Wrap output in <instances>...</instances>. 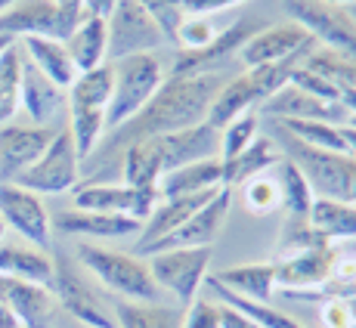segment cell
I'll return each instance as SVG.
<instances>
[{"mask_svg": "<svg viewBox=\"0 0 356 328\" xmlns=\"http://www.w3.org/2000/svg\"><path fill=\"white\" fill-rule=\"evenodd\" d=\"M257 112H248V115H242V118H236V121H229L227 127L220 131V161L223 164H229V161H236L238 155L245 152V149L254 142V136H257Z\"/></svg>", "mask_w": 356, "mask_h": 328, "instance_id": "cell-40", "label": "cell"}, {"mask_svg": "<svg viewBox=\"0 0 356 328\" xmlns=\"http://www.w3.org/2000/svg\"><path fill=\"white\" fill-rule=\"evenodd\" d=\"M242 204L254 217H266L282 208V195H279V183L273 177V170L270 174H257L242 183Z\"/></svg>", "mask_w": 356, "mask_h": 328, "instance_id": "cell-38", "label": "cell"}, {"mask_svg": "<svg viewBox=\"0 0 356 328\" xmlns=\"http://www.w3.org/2000/svg\"><path fill=\"white\" fill-rule=\"evenodd\" d=\"M273 177L279 183V195H282V208L291 214V220H307L313 208V189L307 183V177L300 174V167L282 155V161L273 167Z\"/></svg>", "mask_w": 356, "mask_h": 328, "instance_id": "cell-33", "label": "cell"}, {"mask_svg": "<svg viewBox=\"0 0 356 328\" xmlns=\"http://www.w3.org/2000/svg\"><path fill=\"white\" fill-rule=\"evenodd\" d=\"M53 136H56V127H38V124L0 127V183H16V177L25 174L44 155V149L53 142Z\"/></svg>", "mask_w": 356, "mask_h": 328, "instance_id": "cell-17", "label": "cell"}, {"mask_svg": "<svg viewBox=\"0 0 356 328\" xmlns=\"http://www.w3.org/2000/svg\"><path fill=\"white\" fill-rule=\"evenodd\" d=\"M316 44L298 22H282V25H270V28H257L238 50L245 68H257L266 63H279V59H289L291 53L304 50V47Z\"/></svg>", "mask_w": 356, "mask_h": 328, "instance_id": "cell-19", "label": "cell"}, {"mask_svg": "<svg viewBox=\"0 0 356 328\" xmlns=\"http://www.w3.org/2000/svg\"><path fill=\"white\" fill-rule=\"evenodd\" d=\"M325 3H334V6H350V3H356V0H325Z\"/></svg>", "mask_w": 356, "mask_h": 328, "instance_id": "cell-52", "label": "cell"}, {"mask_svg": "<svg viewBox=\"0 0 356 328\" xmlns=\"http://www.w3.org/2000/svg\"><path fill=\"white\" fill-rule=\"evenodd\" d=\"M50 291L56 297V306H63L72 319H78L87 328H118L115 313L106 306L99 291L93 288L90 276L81 270L78 261L59 254L53 257V282Z\"/></svg>", "mask_w": 356, "mask_h": 328, "instance_id": "cell-5", "label": "cell"}, {"mask_svg": "<svg viewBox=\"0 0 356 328\" xmlns=\"http://www.w3.org/2000/svg\"><path fill=\"white\" fill-rule=\"evenodd\" d=\"M146 261L159 291L174 295L177 304L186 310L198 297L204 279H208L214 248H170V251H159V254H149Z\"/></svg>", "mask_w": 356, "mask_h": 328, "instance_id": "cell-8", "label": "cell"}, {"mask_svg": "<svg viewBox=\"0 0 356 328\" xmlns=\"http://www.w3.org/2000/svg\"><path fill=\"white\" fill-rule=\"evenodd\" d=\"M106 63H118V59L140 56V53H159L168 44L164 31L136 0H118L112 6V13L106 16Z\"/></svg>", "mask_w": 356, "mask_h": 328, "instance_id": "cell-9", "label": "cell"}, {"mask_svg": "<svg viewBox=\"0 0 356 328\" xmlns=\"http://www.w3.org/2000/svg\"><path fill=\"white\" fill-rule=\"evenodd\" d=\"M118 328H183V306H164L159 300H115Z\"/></svg>", "mask_w": 356, "mask_h": 328, "instance_id": "cell-31", "label": "cell"}, {"mask_svg": "<svg viewBox=\"0 0 356 328\" xmlns=\"http://www.w3.org/2000/svg\"><path fill=\"white\" fill-rule=\"evenodd\" d=\"M136 3H140L143 10H146L149 16L155 19V25H159V28L164 31L168 44H174L177 28H180L183 19H186V10H183V0H136Z\"/></svg>", "mask_w": 356, "mask_h": 328, "instance_id": "cell-41", "label": "cell"}, {"mask_svg": "<svg viewBox=\"0 0 356 328\" xmlns=\"http://www.w3.org/2000/svg\"><path fill=\"white\" fill-rule=\"evenodd\" d=\"M65 50L72 56L74 68L81 72H90V68L106 65V50H108V34H106V19L102 16H87L78 22V28L68 34Z\"/></svg>", "mask_w": 356, "mask_h": 328, "instance_id": "cell-28", "label": "cell"}, {"mask_svg": "<svg viewBox=\"0 0 356 328\" xmlns=\"http://www.w3.org/2000/svg\"><path fill=\"white\" fill-rule=\"evenodd\" d=\"M347 304H350V313H353V319H356V297H347Z\"/></svg>", "mask_w": 356, "mask_h": 328, "instance_id": "cell-54", "label": "cell"}, {"mask_svg": "<svg viewBox=\"0 0 356 328\" xmlns=\"http://www.w3.org/2000/svg\"><path fill=\"white\" fill-rule=\"evenodd\" d=\"M341 136H344V142H347V152L356 158V127L350 124H341Z\"/></svg>", "mask_w": 356, "mask_h": 328, "instance_id": "cell-49", "label": "cell"}, {"mask_svg": "<svg viewBox=\"0 0 356 328\" xmlns=\"http://www.w3.org/2000/svg\"><path fill=\"white\" fill-rule=\"evenodd\" d=\"M353 328H356V325H353Z\"/></svg>", "mask_w": 356, "mask_h": 328, "instance_id": "cell-58", "label": "cell"}, {"mask_svg": "<svg viewBox=\"0 0 356 328\" xmlns=\"http://www.w3.org/2000/svg\"><path fill=\"white\" fill-rule=\"evenodd\" d=\"M19 108H25L31 118V124L38 127H53V121L59 118V112L68 108V93L63 87H56L50 78L34 68L29 59L22 65V97H19Z\"/></svg>", "mask_w": 356, "mask_h": 328, "instance_id": "cell-21", "label": "cell"}, {"mask_svg": "<svg viewBox=\"0 0 356 328\" xmlns=\"http://www.w3.org/2000/svg\"><path fill=\"white\" fill-rule=\"evenodd\" d=\"M279 161H282V149H279V142L273 140V136H260L257 133L254 142H251V146L245 149L236 161L223 164V186H229V189L242 186V183L251 180V177L270 174Z\"/></svg>", "mask_w": 356, "mask_h": 328, "instance_id": "cell-29", "label": "cell"}, {"mask_svg": "<svg viewBox=\"0 0 356 328\" xmlns=\"http://www.w3.org/2000/svg\"><path fill=\"white\" fill-rule=\"evenodd\" d=\"M344 10H347V13H350V16H353V19H356V3H350V6H344Z\"/></svg>", "mask_w": 356, "mask_h": 328, "instance_id": "cell-55", "label": "cell"}, {"mask_svg": "<svg viewBox=\"0 0 356 328\" xmlns=\"http://www.w3.org/2000/svg\"><path fill=\"white\" fill-rule=\"evenodd\" d=\"M0 304L19 319L22 328H47L56 313V297L50 288L10 276H0Z\"/></svg>", "mask_w": 356, "mask_h": 328, "instance_id": "cell-20", "label": "cell"}, {"mask_svg": "<svg viewBox=\"0 0 356 328\" xmlns=\"http://www.w3.org/2000/svg\"><path fill=\"white\" fill-rule=\"evenodd\" d=\"M347 124H350V127H356V115H353V118H350V121H347Z\"/></svg>", "mask_w": 356, "mask_h": 328, "instance_id": "cell-57", "label": "cell"}, {"mask_svg": "<svg viewBox=\"0 0 356 328\" xmlns=\"http://www.w3.org/2000/svg\"><path fill=\"white\" fill-rule=\"evenodd\" d=\"M0 220H3V227L16 229L34 248H50L53 220L40 195L16 186V183H0Z\"/></svg>", "mask_w": 356, "mask_h": 328, "instance_id": "cell-16", "label": "cell"}, {"mask_svg": "<svg viewBox=\"0 0 356 328\" xmlns=\"http://www.w3.org/2000/svg\"><path fill=\"white\" fill-rule=\"evenodd\" d=\"M223 186V161L204 158L183 164L159 180V198H177V195H195V192H214Z\"/></svg>", "mask_w": 356, "mask_h": 328, "instance_id": "cell-24", "label": "cell"}, {"mask_svg": "<svg viewBox=\"0 0 356 328\" xmlns=\"http://www.w3.org/2000/svg\"><path fill=\"white\" fill-rule=\"evenodd\" d=\"M217 304H220V300H217ZM220 328H260V325L251 322V319L245 316L242 310H236V306L220 304Z\"/></svg>", "mask_w": 356, "mask_h": 328, "instance_id": "cell-47", "label": "cell"}, {"mask_svg": "<svg viewBox=\"0 0 356 328\" xmlns=\"http://www.w3.org/2000/svg\"><path fill=\"white\" fill-rule=\"evenodd\" d=\"M229 74L208 72V74H186V78H164L152 99L140 108L130 121L108 131L93 149V155L81 164V183H108L112 170L118 167V158L127 146L143 140H152L161 133L186 131V127L204 124L208 106L214 93L223 87Z\"/></svg>", "mask_w": 356, "mask_h": 328, "instance_id": "cell-1", "label": "cell"}, {"mask_svg": "<svg viewBox=\"0 0 356 328\" xmlns=\"http://www.w3.org/2000/svg\"><path fill=\"white\" fill-rule=\"evenodd\" d=\"M6 44H13V40H10V38H0V50H3Z\"/></svg>", "mask_w": 356, "mask_h": 328, "instance_id": "cell-56", "label": "cell"}, {"mask_svg": "<svg viewBox=\"0 0 356 328\" xmlns=\"http://www.w3.org/2000/svg\"><path fill=\"white\" fill-rule=\"evenodd\" d=\"M0 276L22 279L50 288L53 282V257L47 251L34 248V245H13L0 242Z\"/></svg>", "mask_w": 356, "mask_h": 328, "instance_id": "cell-27", "label": "cell"}, {"mask_svg": "<svg viewBox=\"0 0 356 328\" xmlns=\"http://www.w3.org/2000/svg\"><path fill=\"white\" fill-rule=\"evenodd\" d=\"M304 65L310 68V72H316V74H323V78L334 81L338 87H350V90H356V63L353 59H347V56H341V53H332V50L316 47V50L304 59Z\"/></svg>", "mask_w": 356, "mask_h": 328, "instance_id": "cell-39", "label": "cell"}, {"mask_svg": "<svg viewBox=\"0 0 356 328\" xmlns=\"http://www.w3.org/2000/svg\"><path fill=\"white\" fill-rule=\"evenodd\" d=\"M260 108H264V115L270 121H285V118H291V121H325V124H338V127L350 121V115H347V108L341 106V102L316 99V97H310L307 90H300V87H294V84L279 87L270 99L260 102Z\"/></svg>", "mask_w": 356, "mask_h": 328, "instance_id": "cell-18", "label": "cell"}, {"mask_svg": "<svg viewBox=\"0 0 356 328\" xmlns=\"http://www.w3.org/2000/svg\"><path fill=\"white\" fill-rule=\"evenodd\" d=\"M81 19L84 16L65 13L56 0H16L6 13H0V38H53L65 44Z\"/></svg>", "mask_w": 356, "mask_h": 328, "instance_id": "cell-11", "label": "cell"}, {"mask_svg": "<svg viewBox=\"0 0 356 328\" xmlns=\"http://www.w3.org/2000/svg\"><path fill=\"white\" fill-rule=\"evenodd\" d=\"M74 208L78 211H93V214H121L134 217V220L146 223L152 211L159 208V189H134L124 183H78L72 192Z\"/></svg>", "mask_w": 356, "mask_h": 328, "instance_id": "cell-12", "label": "cell"}, {"mask_svg": "<svg viewBox=\"0 0 356 328\" xmlns=\"http://www.w3.org/2000/svg\"><path fill=\"white\" fill-rule=\"evenodd\" d=\"M81 183V158L68 127L56 131L53 142L44 149L38 161L31 164L25 174L16 177V186L29 189L34 195H63L74 192Z\"/></svg>", "mask_w": 356, "mask_h": 328, "instance_id": "cell-10", "label": "cell"}, {"mask_svg": "<svg viewBox=\"0 0 356 328\" xmlns=\"http://www.w3.org/2000/svg\"><path fill=\"white\" fill-rule=\"evenodd\" d=\"M108 65H112V99L106 106V133L134 118L168 78L161 53H140Z\"/></svg>", "mask_w": 356, "mask_h": 328, "instance_id": "cell-4", "label": "cell"}, {"mask_svg": "<svg viewBox=\"0 0 356 328\" xmlns=\"http://www.w3.org/2000/svg\"><path fill=\"white\" fill-rule=\"evenodd\" d=\"M238 3H248V0H183V10L186 16H211V13L232 10Z\"/></svg>", "mask_w": 356, "mask_h": 328, "instance_id": "cell-46", "label": "cell"}, {"mask_svg": "<svg viewBox=\"0 0 356 328\" xmlns=\"http://www.w3.org/2000/svg\"><path fill=\"white\" fill-rule=\"evenodd\" d=\"M143 142H146L149 152H152L159 177L183 167V164L220 158V131L211 124H195V127H186V131L161 133V136H152V140H143Z\"/></svg>", "mask_w": 356, "mask_h": 328, "instance_id": "cell-13", "label": "cell"}, {"mask_svg": "<svg viewBox=\"0 0 356 328\" xmlns=\"http://www.w3.org/2000/svg\"><path fill=\"white\" fill-rule=\"evenodd\" d=\"M214 38H217V28L208 16H186L183 25L177 28L174 47L177 50H202V47H208Z\"/></svg>", "mask_w": 356, "mask_h": 328, "instance_id": "cell-42", "label": "cell"}, {"mask_svg": "<svg viewBox=\"0 0 356 328\" xmlns=\"http://www.w3.org/2000/svg\"><path fill=\"white\" fill-rule=\"evenodd\" d=\"M115 3H118V0H84V13L87 16H102L106 19L108 13H112Z\"/></svg>", "mask_w": 356, "mask_h": 328, "instance_id": "cell-48", "label": "cell"}, {"mask_svg": "<svg viewBox=\"0 0 356 328\" xmlns=\"http://www.w3.org/2000/svg\"><path fill=\"white\" fill-rule=\"evenodd\" d=\"M74 261L81 263L84 272H90V279H97L102 288L118 295V300H146V304H152L161 295L152 272H149V261L140 254H124V251L81 242L78 251H74Z\"/></svg>", "mask_w": 356, "mask_h": 328, "instance_id": "cell-3", "label": "cell"}, {"mask_svg": "<svg viewBox=\"0 0 356 328\" xmlns=\"http://www.w3.org/2000/svg\"><path fill=\"white\" fill-rule=\"evenodd\" d=\"M260 102L264 99H260V93H257L254 81L248 78V72L232 74V78L223 81L220 90L214 93V99H211V106H208V118H204V124L223 131L229 121L254 112V106H260Z\"/></svg>", "mask_w": 356, "mask_h": 328, "instance_id": "cell-23", "label": "cell"}, {"mask_svg": "<svg viewBox=\"0 0 356 328\" xmlns=\"http://www.w3.org/2000/svg\"><path fill=\"white\" fill-rule=\"evenodd\" d=\"M260 28L254 19H242L232 22L223 31H217V38L202 50H177L174 63L168 65V78H186V74H208V72H223V65L232 56H238L242 44Z\"/></svg>", "mask_w": 356, "mask_h": 328, "instance_id": "cell-15", "label": "cell"}, {"mask_svg": "<svg viewBox=\"0 0 356 328\" xmlns=\"http://www.w3.org/2000/svg\"><path fill=\"white\" fill-rule=\"evenodd\" d=\"M338 257V242H313L307 248H298L291 254L273 261L276 263L279 291L291 300H316L323 285L332 279Z\"/></svg>", "mask_w": 356, "mask_h": 328, "instance_id": "cell-6", "label": "cell"}, {"mask_svg": "<svg viewBox=\"0 0 356 328\" xmlns=\"http://www.w3.org/2000/svg\"><path fill=\"white\" fill-rule=\"evenodd\" d=\"M279 131H285L294 140L307 142L313 149H325V152H347V142L341 136V127L338 124H325V121H273Z\"/></svg>", "mask_w": 356, "mask_h": 328, "instance_id": "cell-37", "label": "cell"}, {"mask_svg": "<svg viewBox=\"0 0 356 328\" xmlns=\"http://www.w3.org/2000/svg\"><path fill=\"white\" fill-rule=\"evenodd\" d=\"M323 325L325 328H353L356 325L347 297H325V304H323Z\"/></svg>", "mask_w": 356, "mask_h": 328, "instance_id": "cell-45", "label": "cell"}, {"mask_svg": "<svg viewBox=\"0 0 356 328\" xmlns=\"http://www.w3.org/2000/svg\"><path fill=\"white\" fill-rule=\"evenodd\" d=\"M204 285L211 288V295H217L220 297V304H229V306H236V310H242L245 316L251 319V322H257L260 328H307L304 322H298L294 316H289V313H282V310H276V306H270V304H260V300H248V297H242V295H236V291H229V288H223L217 279H204Z\"/></svg>", "mask_w": 356, "mask_h": 328, "instance_id": "cell-32", "label": "cell"}, {"mask_svg": "<svg viewBox=\"0 0 356 328\" xmlns=\"http://www.w3.org/2000/svg\"><path fill=\"white\" fill-rule=\"evenodd\" d=\"M68 133L74 140L81 164H84L93 155V149L99 146V140L106 136V112L102 108L68 106Z\"/></svg>", "mask_w": 356, "mask_h": 328, "instance_id": "cell-36", "label": "cell"}, {"mask_svg": "<svg viewBox=\"0 0 356 328\" xmlns=\"http://www.w3.org/2000/svg\"><path fill=\"white\" fill-rule=\"evenodd\" d=\"M22 65H25V53L19 47V40H13V44H6L0 50V124H6L19 112Z\"/></svg>", "mask_w": 356, "mask_h": 328, "instance_id": "cell-34", "label": "cell"}, {"mask_svg": "<svg viewBox=\"0 0 356 328\" xmlns=\"http://www.w3.org/2000/svg\"><path fill=\"white\" fill-rule=\"evenodd\" d=\"M19 47H22L25 59L38 68L44 78H50L56 87H68L74 84V78H78V68H74L72 56H68L65 44L63 40H53V38H22L19 40Z\"/></svg>", "mask_w": 356, "mask_h": 328, "instance_id": "cell-25", "label": "cell"}, {"mask_svg": "<svg viewBox=\"0 0 356 328\" xmlns=\"http://www.w3.org/2000/svg\"><path fill=\"white\" fill-rule=\"evenodd\" d=\"M0 328H22V325H19V319L13 316L3 304H0Z\"/></svg>", "mask_w": 356, "mask_h": 328, "instance_id": "cell-50", "label": "cell"}, {"mask_svg": "<svg viewBox=\"0 0 356 328\" xmlns=\"http://www.w3.org/2000/svg\"><path fill=\"white\" fill-rule=\"evenodd\" d=\"M59 6H63L65 13H78V16H84V0H56Z\"/></svg>", "mask_w": 356, "mask_h": 328, "instance_id": "cell-51", "label": "cell"}, {"mask_svg": "<svg viewBox=\"0 0 356 328\" xmlns=\"http://www.w3.org/2000/svg\"><path fill=\"white\" fill-rule=\"evenodd\" d=\"M211 279L223 285V288L236 291V295L248 297V300H260V304H270L273 295L279 291L276 285V263H238V266H227V270L214 272Z\"/></svg>", "mask_w": 356, "mask_h": 328, "instance_id": "cell-26", "label": "cell"}, {"mask_svg": "<svg viewBox=\"0 0 356 328\" xmlns=\"http://www.w3.org/2000/svg\"><path fill=\"white\" fill-rule=\"evenodd\" d=\"M53 227L63 236H87V238H127L140 236L143 223L134 217L121 214H93V211H59L56 217H50Z\"/></svg>", "mask_w": 356, "mask_h": 328, "instance_id": "cell-22", "label": "cell"}, {"mask_svg": "<svg viewBox=\"0 0 356 328\" xmlns=\"http://www.w3.org/2000/svg\"><path fill=\"white\" fill-rule=\"evenodd\" d=\"M183 328H220V304L195 297L183 310Z\"/></svg>", "mask_w": 356, "mask_h": 328, "instance_id": "cell-44", "label": "cell"}, {"mask_svg": "<svg viewBox=\"0 0 356 328\" xmlns=\"http://www.w3.org/2000/svg\"><path fill=\"white\" fill-rule=\"evenodd\" d=\"M282 6L291 22H298L323 50L341 53L356 63V19L344 6L325 0H282Z\"/></svg>", "mask_w": 356, "mask_h": 328, "instance_id": "cell-7", "label": "cell"}, {"mask_svg": "<svg viewBox=\"0 0 356 328\" xmlns=\"http://www.w3.org/2000/svg\"><path fill=\"white\" fill-rule=\"evenodd\" d=\"M282 155L300 167L313 189V198H332V202L356 204V158L350 152H325L313 149L307 142L294 140L276 127V136Z\"/></svg>", "mask_w": 356, "mask_h": 328, "instance_id": "cell-2", "label": "cell"}, {"mask_svg": "<svg viewBox=\"0 0 356 328\" xmlns=\"http://www.w3.org/2000/svg\"><path fill=\"white\" fill-rule=\"evenodd\" d=\"M13 3H16V0H0V13H6V10H10V6Z\"/></svg>", "mask_w": 356, "mask_h": 328, "instance_id": "cell-53", "label": "cell"}, {"mask_svg": "<svg viewBox=\"0 0 356 328\" xmlns=\"http://www.w3.org/2000/svg\"><path fill=\"white\" fill-rule=\"evenodd\" d=\"M307 227L325 242H344L356 238V204L332 202V198H313V208L307 214Z\"/></svg>", "mask_w": 356, "mask_h": 328, "instance_id": "cell-30", "label": "cell"}, {"mask_svg": "<svg viewBox=\"0 0 356 328\" xmlns=\"http://www.w3.org/2000/svg\"><path fill=\"white\" fill-rule=\"evenodd\" d=\"M289 84L300 87V90H307V93H310V97H316V99H325V102H338V99H341V87L334 84V81L323 78V74L310 72V68H307L304 63H300V65H298V68H294V72H291Z\"/></svg>", "mask_w": 356, "mask_h": 328, "instance_id": "cell-43", "label": "cell"}, {"mask_svg": "<svg viewBox=\"0 0 356 328\" xmlns=\"http://www.w3.org/2000/svg\"><path fill=\"white\" fill-rule=\"evenodd\" d=\"M65 93H68V106L102 108L106 112L108 99H112V65L106 63L99 68H90V72H81Z\"/></svg>", "mask_w": 356, "mask_h": 328, "instance_id": "cell-35", "label": "cell"}, {"mask_svg": "<svg viewBox=\"0 0 356 328\" xmlns=\"http://www.w3.org/2000/svg\"><path fill=\"white\" fill-rule=\"evenodd\" d=\"M229 211H232V189L220 186L186 223H183V227H177L170 236H164L161 242H155V245H149L146 251H140V257L159 254V251H170V248H211V245L217 242V236H220Z\"/></svg>", "mask_w": 356, "mask_h": 328, "instance_id": "cell-14", "label": "cell"}]
</instances>
